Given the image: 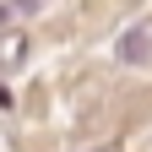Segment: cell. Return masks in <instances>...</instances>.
<instances>
[{
  "label": "cell",
  "instance_id": "cell-3",
  "mask_svg": "<svg viewBox=\"0 0 152 152\" xmlns=\"http://www.w3.org/2000/svg\"><path fill=\"white\" fill-rule=\"evenodd\" d=\"M87 152H114V147H87Z\"/></svg>",
  "mask_w": 152,
  "mask_h": 152
},
{
  "label": "cell",
  "instance_id": "cell-2",
  "mask_svg": "<svg viewBox=\"0 0 152 152\" xmlns=\"http://www.w3.org/2000/svg\"><path fill=\"white\" fill-rule=\"evenodd\" d=\"M114 49H120V60H147V54H152V38H147V27H136L130 38H120Z\"/></svg>",
  "mask_w": 152,
  "mask_h": 152
},
{
  "label": "cell",
  "instance_id": "cell-1",
  "mask_svg": "<svg viewBox=\"0 0 152 152\" xmlns=\"http://www.w3.org/2000/svg\"><path fill=\"white\" fill-rule=\"evenodd\" d=\"M22 54H27V33L22 27H0V71L22 65Z\"/></svg>",
  "mask_w": 152,
  "mask_h": 152
}]
</instances>
